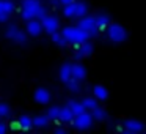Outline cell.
Masks as SVG:
<instances>
[{
	"label": "cell",
	"mask_w": 146,
	"mask_h": 134,
	"mask_svg": "<svg viewBox=\"0 0 146 134\" xmlns=\"http://www.w3.org/2000/svg\"><path fill=\"white\" fill-rule=\"evenodd\" d=\"M76 60H80V58H83V57H88L90 54L93 52V44L90 41H85V43H82V44H79V48L76 49Z\"/></svg>",
	"instance_id": "obj_8"
},
{
	"label": "cell",
	"mask_w": 146,
	"mask_h": 134,
	"mask_svg": "<svg viewBox=\"0 0 146 134\" xmlns=\"http://www.w3.org/2000/svg\"><path fill=\"white\" fill-rule=\"evenodd\" d=\"M7 38L13 40L14 43H17V44H25L27 43V35L22 32V30H19L16 25H10L7 29Z\"/></svg>",
	"instance_id": "obj_5"
},
{
	"label": "cell",
	"mask_w": 146,
	"mask_h": 134,
	"mask_svg": "<svg viewBox=\"0 0 146 134\" xmlns=\"http://www.w3.org/2000/svg\"><path fill=\"white\" fill-rule=\"evenodd\" d=\"M71 109H72V112H74V115H79V114H82V112H85L86 111V107L83 106V103H77V101H71L69 104Z\"/></svg>",
	"instance_id": "obj_22"
},
{
	"label": "cell",
	"mask_w": 146,
	"mask_h": 134,
	"mask_svg": "<svg viewBox=\"0 0 146 134\" xmlns=\"http://www.w3.org/2000/svg\"><path fill=\"white\" fill-rule=\"evenodd\" d=\"M86 11H88L86 3H83V2H77V13H76V16L77 17H83L86 14Z\"/></svg>",
	"instance_id": "obj_25"
},
{
	"label": "cell",
	"mask_w": 146,
	"mask_h": 134,
	"mask_svg": "<svg viewBox=\"0 0 146 134\" xmlns=\"http://www.w3.org/2000/svg\"><path fill=\"white\" fill-rule=\"evenodd\" d=\"M49 120H50V118H49L47 115H36V117H33V126L35 128H46L49 123Z\"/></svg>",
	"instance_id": "obj_19"
},
{
	"label": "cell",
	"mask_w": 146,
	"mask_h": 134,
	"mask_svg": "<svg viewBox=\"0 0 146 134\" xmlns=\"http://www.w3.org/2000/svg\"><path fill=\"white\" fill-rule=\"evenodd\" d=\"M74 0H60V3L61 5H68V3H72Z\"/></svg>",
	"instance_id": "obj_31"
},
{
	"label": "cell",
	"mask_w": 146,
	"mask_h": 134,
	"mask_svg": "<svg viewBox=\"0 0 146 134\" xmlns=\"http://www.w3.org/2000/svg\"><path fill=\"white\" fill-rule=\"evenodd\" d=\"M61 33L64 35V38L68 40V43H72V44H82V43L88 41L91 38V33L83 30L82 27H64L61 30Z\"/></svg>",
	"instance_id": "obj_2"
},
{
	"label": "cell",
	"mask_w": 146,
	"mask_h": 134,
	"mask_svg": "<svg viewBox=\"0 0 146 134\" xmlns=\"http://www.w3.org/2000/svg\"><path fill=\"white\" fill-rule=\"evenodd\" d=\"M71 77H72V65H69V63L61 65V68H60V79L63 80V82H66V80L71 79Z\"/></svg>",
	"instance_id": "obj_13"
},
{
	"label": "cell",
	"mask_w": 146,
	"mask_h": 134,
	"mask_svg": "<svg viewBox=\"0 0 146 134\" xmlns=\"http://www.w3.org/2000/svg\"><path fill=\"white\" fill-rule=\"evenodd\" d=\"M124 131L129 134H137L143 131V123L138 120H126L124 123Z\"/></svg>",
	"instance_id": "obj_9"
},
{
	"label": "cell",
	"mask_w": 146,
	"mask_h": 134,
	"mask_svg": "<svg viewBox=\"0 0 146 134\" xmlns=\"http://www.w3.org/2000/svg\"><path fill=\"white\" fill-rule=\"evenodd\" d=\"M3 13H8V11L5 10V2L3 0H0V14H3Z\"/></svg>",
	"instance_id": "obj_29"
},
{
	"label": "cell",
	"mask_w": 146,
	"mask_h": 134,
	"mask_svg": "<svg viewBox=\"0 0 146 134\" xmlns=\"http://www.w3.org/2000/svg\"><path fill=\"white\" fill-rule=\"evenodd\" d=\"M93 123V115H90L88 112H82V114L76 115L72 120V125L77 129H88Z\"/></svg>",
	"instance_id": "obj_4"
},
{
	"label": "cell",
	"mask_w": 146,
	"mask_h": 134,
	"mask_svg": "<svg viewBox=\"0 0 146 134\" xmlns=\"http://www.w3.org/2000/svg\"><path fill=\"white\" fill-rule=\"evenodd\" d=\"M33 126V118L29 115H22V117L17 120V128H22V129H30Z\"/></svg>",
	"instance_id": "obj_16"
},
{
	"label": "cell",
	"mask_w": 146,
	"mask_h": 134,
	"mask_svg": "<svg viewBox=\"0 0 146 134\" xmlns=\"http://www.w3.org/2000/svg\"><path fill=\"white\" fill-rule=\"evenodd\" d=\"M54 131H55V133H60V134L61 133H66V129H63V128H55Z\"/></svg>",
	"instance_id": "obj_32"
},
{
	"label": "cell",
	"mask_w": 146,
	"mask_h": 134,
	"mask_svg": "<svg viewBox=\"0 0 146 134\" xmlns=\"http://www.w3.org/2000/svg\"><path fill=\"white\" fill-rule=\"evenodd\" d=\"M74 117H76V115H74L72 109H71L69 106L61 107V111H60V121H63V123H72Z\"/></svg>",
	"instance_id": "obj_12"
},
{
	"label": "cell",
	"mask_w": 146,
	"mask_h": 134,
	"mask_svg": "<svg viewBox=\"0 0 146 134\" xmlns=\"http://www.w3.org/2000/svg\"><path fill=\"white\" fill-rule=\"evenodd\" d=\"M10 114H11L10 106L5 104V103H0V117H2V118H7V117H10Z\"/></svg>",
	"instance_id": "obj_27"
},
{
	"label": "cell",
	"mask_w": 146,
	"mask_h": 134,
	"mask_svg": "<svg viewBox=\"0 0 146 134\" xmlns=\"http://www.w3.org/2000/svg\"><path fill=\"white\" fill-rule=\"evenodd\" d=\"M76 13H77V2L64 5V8H63V16L64 17H74Z\"/></svg>",
	"instance_id": "obj_17"
},
{
	"label": "cell",
	"mask_w": 146,
	"mask_h": 134,
	"mask_svg": "<svg viewBox=\"0 0 146 134\" xmlns=\"http://www.w3.org/2000/svg\"><path fill=\"white\" fill-rule=\"evenodd\" d=\"M41 22H42L44 30L47 33H50V35L55 33V32H58V29H60V21H58L55 16H49V14H46V16L41 19Z\"/></svg>",
	"instance_id": "obj_6"
},
{
	"label": "cell",
	"mask_w": 146,
	"mask_h": 134,
	"mask_svg": "<svg viewBox=\"0 0 146 134\" xmlns=\"http://www.w3.org/2000/svg\"><path fill=\"white\" fill-rule=\"evenodd\" d=\"M107 35L113 43H123L124 40L127 38L126 29H124L123 25H119V24H110V25H108V30H107Z\"/></svg>",
	"instance_id": "obj_3"
},
{
	"label": "cell",
	"mask_w": 146,
	"mask_h": 134,
	"mask_svg": "<svg viewBox=\"0 0 146 134\" xmlns=\"http://www.w3.org/2000/svg\"><path fill=\"white\" fill-rule=\"evenodd\" d=\"M96 22H98L99 30H105L110 25V17H108L107 14H98V16H96Z\"/></svg>",
	"instance_id": "obj_18"
},
{
	"label": "cell",
	"mask_w": 146,
	"mask_h": 134,
	"mask_svg": "<svg viewBox=\"0 0 146 134\" xmlns=\"http://www.w3.org/2000/svg\"><path fill=\"white\" fill-rule=\"evenodd\" d=\"M22 17L25 21L32 19H42L46 16V10L38 0H22Z\"/></svg>",
	"instance_id": "obj_1"
},
{
	"label": "cell",
	"mask_w": 146,
	"mask_h": 134,
	"mask_svg": "<svg viewBox=\"0 0 146 134\" xmlns=\"http://www.w3.org/2000/svg\"><path fill=\"white\" fill-rule=\"evenodd\" d=\"M72 77H76V79H79V80H83L86 77V70H85V66L83 65H80V63H76V65H72Z\"/></svg>",
	"instance_id": "obj_14"
},
{
	"label": "cell",
	"mask_w": 146,
	"mask_h": 134,
	"mask_svg": "<svg viewBox=\"0 0 146 134\" xmlns=\"http://www.w3.org/2000/svg\"><path fill=\"white\" fill-rule=\"evenodd\" d=\"M79 27H82L83 30L90 32L93 36H94V33L98 32V29H99L98 22H96V16H83L79 22Z\"/></svg>",
	"instance_id": "obj_7"
},
{
	"label": "cell",
	"mask_w": 146,
	"mask_h": 134,
	"mask_svg": "<svg viewBox=\"0 0 146 134\" xmlns=\"http://www.w3.org/2000/svg\"><path fill=\"white\" fill-rule=\"evenodd\" d=\"M35 99L36 103H39V104H47L49 101H50V93H49L47 88H38L35 92Z\"/></svg>",
	"instance_id": "obj_11"
},
{
	"label": "cell",
	"mask_w": 146,
	"mask_h": 134,
	"mask_svg": "<svg viewBox=\"0 0 146 134\" xmlns=\"http://www.w3.org/2000/svg\"><path fill=\"white\" fill-rule=\"evenodd\" d=\"M5 131H7V126H5L3 123H0V134H3Z\"/></svg>",
	"instance_id": "obj_30"
},
{
	"label": "cell",
	"mask_w": 146,
	"mask_h": 134,
	"mask_svg": "<svg viewBox=\"0 0 146 134\" xmlns=\"http://www.w3.org/2000/svg\"><path fill=\"white\" fill-rule=\"evenodd\" d=\"M50 38H52V41H54L57 46H60V48H64V46L68 44V40L64 38V35H63V33L55 32V33H52V35H50Z\"/></svg>",
	"instance_id": "obj_20"
},
{
	"label": "cell",
	"mask_w": 146,
	"mask_h": 134,
	"mask_svg": "<svg viewBox=\"0 0 146 134\" xmlns=\"http://www.w3.org/2000/svg\"><path fill=\"white\" fill-rule=\"evenodd\" d=\"M42 30V24L36 19H32V21H27V33L30 36H38Z\"/></svg>",
	"instance_id": "obj_10"
},
{
	"label": "cell",
	"mask_w": 146,
	"mask_h": 134,
	"mask_svg": "<svg viewBox=\"0 0 146 134\" xmlns=\"http://www.w3.org/2000/svg\"><path fill=\"white\" fill-rule=\"evenodd\" d=\"M96 99H98L96 96H94V98H85L82 103H83V106H85V107L88 109V111H93V109H94L96 106H98V101H96Z\"/></svg>",
	"instance_id": "obj_26"
},
{
	"label": "cell",
	"mask_w": 146,
	"mask_h": 134,
	"mask_svg": "<svg viewBox=\"0 0 146 134\" xmlns=\"http://www.w3.org/2000/svg\"><path fill=\"white\" fill-rule=\"evenodd\" d=\"M60 111H61V107H50L47 111V117L54 121H58L60 120Z\"/></svg>",
	"instance_id": "obj_24"
},
{
	"label": "cell",
	"mask_w": 146,
	"mask_h": 134,
	"mask_svg": "<svg viewBox=\"0 0 146 134\" xmlns=\"http://www.w3.org/2000/svg\"><path fill=\"white\" fill-rule=\"evenodd\" d=\"M93 95L98 99H101V101H105V99L108 98V92L104 85H96L94 88H93Z\"/></svg>",
	"instance_id": "obj_15"
},
{
	"label": "cell",
	"mask_w": 146,
	"mask_h": 134,
	"mask_svg": "<svg viewBox=\"0 0 146 134\" xmlns=\"http://www.w3.org/2000/svg\"><path fill=\"white\" fill-rule=\"evenodd\" d=\"M66 88L68 90H71V92H77L79 90V84H80V80L79 79H76V77H71L69 80H66Z\"/></svg>",
	"instance_id": "obj_23"
},
{
	"label": "cell",
	"mask_w": 146,
	"mask_h": 134,
	"mask_svg": "<svg viewBox=\"0 0 146 134\" xmlns=\"http://www.w3.org/2000/svg\"><path fill=\"white\" fill-rule=\"evenodd\" d=\"M3 2H5V10H7L8 13L11 14V13L14 11V3L11 2V0H3Z\"/></svg>",
	"instance_id": "obj_28"
},
{
	"label": "cell",
	"mask_w": 146,
	"mask_h": 134,
	"mask_svg": "<svg viewBox=\"0 0 146 134\" xmlns=\"http://www.w3.org/2000/svg\"><path fill=\"white\" fill-rule=\"evenodd\" d=\"M91 112H93V118H94V120H98V121H102V120H105V118H107V112H105V109L99 107V106H96Z\"/></svg>",
	"instance_id": "obj_21"
}]
</instances>
